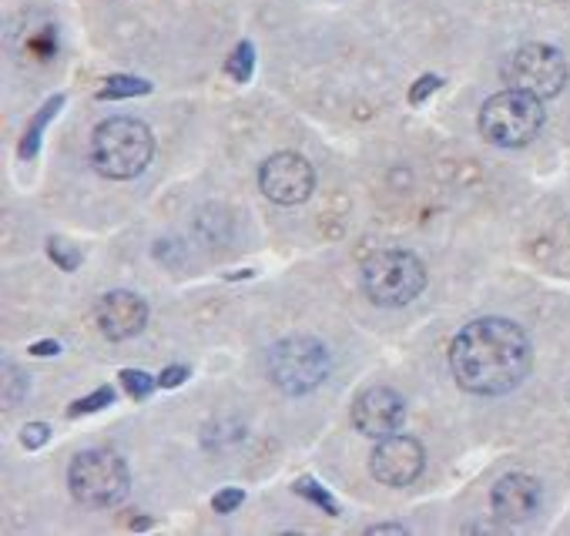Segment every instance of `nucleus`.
Segmentation results:
<instances>
[{"mask_svg": "<svg viewBox=\"0 0 570 536\" xmlns=\"http://www.w3.org/2000/svg\"><path fill=\"white\" fill-rule=\"evenodd\" d=\"M534 366L527 332L501 315L473 319L450 342V373L473 396H507Z\"/></svg>", "mask_w": 570, "mask_h": 536, "instance_id": "1", "label": "nucleus"}, {"mask_svg": "<svg viewBox=\"0 0 570 536\" xmlns=\"http://www.w3.org/2000/svg\"><path fill=\"white\" fill-rule=\"evenodd\" d=\"M154 154L151 128L138 118H108L92 131V168L111 182L138 178Z\"/></svg>", "mask_w": 570, "mask_h": 536, "instance_id": "2", "label": "nucleus"}, {"mask_svg": "<svg viewBox=\"0 0 570 536\" xmlns=\"http://www.w3.org/2000/svg\"><path fill=\"white\" fill-rule=\"evenodd\" d=\"M427 289V265L406 248H383L363 265V292L383 309H402Z\"/></svg>", "mask_w": 570, "mask_h": 536, "instance_id": "3", "label": "nucleus"}, {"mask_svg": "<svg viewBox=\"0 0 570 536\" xmlns=\"http://www.w3.org/2000/svg\"><path fill=\"white\" fill-rule=\"evenodd\" d=\"M544 128V105L540 98L507 87V92L486 98L480 108V135L497 148H524Z\"/></svg>", "mask_w": 570, "mask_h": 536, "instance_id": "4", "label": "nucleus"}, {"mask_svg": "<svg viewBox=\"0 0 570 536\" xmlns=\"http://www.w3.org/2000/svg\"><path fill=\"white\" fill-rule=\"evenodd\" d=\"M333 369L330 349L312 335H289L269 352V376L286 396H305L319 389Z\"/></svg>", "mask_w": 570, "mask_h": 536, "instance_id": "5", "label": "nucleus"}, {"mask_svg": "<svg viewBox=\"0 0 570 536\" xmlns=\"http://www.w3.org/2000/svg\"><path fill=\"white\" fill-rule=\"evenodd\" d=\"M67 486L85 506H118L131 490V473L118 453L85 450L67 467Z\"/></svg>", "mask_w": 570, "mask_h": 536, "instance_id": "6", "label": "nucleus"}, {"mask_svg": "<svg viewBox=\"0 0 570 536\" xmlns=\"http://www.w3.org/2000/svg\"><path fill=\"white\" fill-rule=\"evenodd\" d=\"M504 81L540 101L557 98L567 84V61L550 44H524L504 64Z\"/></svg>", "mask_w": 570, "mask_h": 536, "instance_id": "7", "label": "nucleus"}, {"mask_svg": "<svg viewBox=\"0 0 570 536\" xmlns=\"http://www.w3.org/2000/svg\"><path fill=\"white\" fill-rule=\"evenodd\" d=\"M259 189L276 205H302L315 192V171L312 164L295 151H279L259 168Z\"/></svg>", "mask_w": 570, "mask_h": 536, "instance_id": "8", "label": "nucleus"}, {"mask_svg": "<svg viewBox=\"0 0 570 536\" xmlns=\"http://www.w3.org/2000/svg\"><path fill=\"white\" fill-rule=\"evenodd\" d=\"M423 467H427L423 442L406 436V432H392L386 439H376V450L369 457V473L383 486H410L420 480Z\"/></svg>", "mask_w": 570, "mask_h": 536, "instance_id": "9", "label": "nucleus"}, {"mask_svg": "<svg viewBox=\"0 0 570 536\" xmlns=\"http://www.w3.org/2000/svg\"><path fill=\"white\" fill-rule=\"evenodd\" d=\"M406 419V399L392 386H369L353 403V426L369 439H386L399 432Z\"/></svg>", "mask_w": 570, "mask_h": 536, "instance_id": "10", "label": "nucleus"}, {"mask_svg": "<svg viewBox=\"0 0 570 536\" xmlns=\"http://www.w3.org/2000/svg\"><path fill=\"white\" fill-rule=\"evenodd\" d=\"M95 322L101 329L105 339L111 342H121V339H131L144 329L148 322V302L138 296V292H128V289H115L108 296L98 299L95 305Z\"/></svg>", "mask_w": 570, "mask_h": 536, "instance_id": "11", "label": "nucleus"}, {"mask_svg": "<svg viewBox=\"0 0 570 536\" xmlns=\"http://www.w3.org/2000/svg\"><path fill=\"white\" fill-rule=\"evenodd\" d=\"M491 506L501 523H527L540 510V483L527 473H507L494 483Z\"/></svg>", "mask_w": 570, "mask_h": 536, "instance_id": "12", "label": "nucleus"}, {"mask_svg": "<svg viewBox=\"0 0 570 536\" xmlns=\"http://www.w3.org/2000/svg\"><path fill=\"white\" fill-rule=\"evenodd\" d=\"M151 92V84L148 81H141V77H125V74H118V77H111L105 87H101V101H115V98H135V95H148Z\"/></svg>", "mask_w": 570, "mask_h": 536, "instance_id": "13", "label": "nucleus"}, {"mask_svg": "<svg viewBox=\"0 0 570 536\" xmlns=\"http://www.w3.org/2000/svg\"><path fill=\"white\" fill-rule=\"evenodd\" d=\"M225 71H228V77H232V81L246 84V81L252 77V71H256V47H252L249 41H246V44H238V47L232 51V57H228Z\"/></svg>", "mask_w": 570, "mask_h": 536, "instance_id": "14", "label": "nucleus"}, {"mask_svg": "<svg viewBox=\"0 0 570 536\" xmlns=\"http://www.w3.org/2000/svg\"><path fill=\"white\" fill-rule=\"evenodd\" d=\"M295 493H299V496H305V500H312L315 506H322V510L330 513V516H340V503H336L330 493H325V486H319L312 476L295 480Z\"/></svg>", "mask_w": 570, "mask_h": 536, "instance_id": "15", "label": "nucleus"}, {"mask_svg": "<svg viewBox=\"0 0 570 536\" xmlns=\"http://www.w3.org/2000/svg\"><path fill=\"white\" fill-rule=\"evenodd\" d=\"M121 383H125V389H128L131 399H144V396L158 386V379H151V376L141 373V369H125V373H121Z\"/></svg>", "mask_w": 570, "mask_h": 536, "instance_id": "16", "label": "nucleus"}, {"mask_svg": "<svg viewBox=\"0 0 570 536\" xmlns=\"http://www.w3.org/2000/svg\"><path fill=\"white\" fill-rule=\"evenodd\" d=\"M111 403H115V389H111V386H101L95 396H88V399H77V403L71 406V416L98 412V409H105V406H111Z\"/></svg>", "mask_w": 570, "mask_h": 536, "instance_id": "17", "label": "nucleus"}, {"mask_svg": "<svg viewBox=\"0 0 570 536\" xmlns=\"http://www.w3.org/2000/svg\"><path fill=\"white\" fill-rule=\"evenodd\" d=\"M47 251H51V258L64 268V272H74V268L80 265V251H74L67 242H57V238H51L47 242Z\"/></svg>", "mask_w": 570, "mask_h": 536, "instance_id": "18", "label": "nucleus"}, {"mask_svg": "<svg viewBox=\"0 0 570 536\" xmlns=\"http://www.w3.org/2000/svg\"><path fill=\"white\" fill-rule=\"evenodd\" d=\"M54 108H61V98H54V101H47V108H44V111L37 115V121H34V125L28 128V141H24V148H21V154H24V158L37 151V135L44 131V125H47V118L54 115Z\"/></svg>", "mask_w": 570, "mask_h": 536, "instance_id": "19", "label": "nucleus"}, {"mask_svg": "<svg viewBox=\"0 0 570 536\" xmlns=\"http://www.w3.org/2000/svg\"><path fill=\"white\" fill-rule=\"evenodd\" d=\"M241 503H246V490H235V486H228V490H222L215 500H212V506H215V513H235Z\"/></svg>", "mask_w": 570, "mask_h": 536, "instance_id": "20", "label": "nucleus"}, {"mask_svg": "<svg viewBox=\"0 0 570 536\" xmlns=\"http://www.w3.org/2000/svg\"><path fill=\"white\" fill-rule=\"evenodd\" d=\"M47 426L44 422H31V426H24V432H21V442H24V450H37V446H44L47 442Z\"/></svg>", "mask_w": 570, "mask_h": 536, "instance_id": "21", "label": "nucleus"}, {"mask_svg": "<svg viewBox=\"0 0 570 536\" xmlns=\"http://www.w3.org/2000/svg\"><path fill=\"white\" fill-rule=\"evenodd\" d=\"M4 376H8V403L14 406V403L21 399V393H24V383H21L24 376H21V369H18L14 363L4 366Z\"/></svg>", "mask_w": 570, "mask_h": 536, "instance_id": "22", "label": "nucleus"}, {"mask_svg": "<svg viewBox=\"0 0 570 536\" xmlns=\"http://www.w3.org/2000/svg\"><path fill=\"white\" fill-rule=\"evenodd\" d=\"M189 376H192L189 366H172V369H165V373L158 376V386H161V389H179Z\"/></svg>", "mask_w": 570, "mask_h": 536, "instance_id": "23", "label": "nucleus"}, {"mask_svg": "<svg viewBox=\"0 0 570 536\" xmlns=\"http://www.w3.org/2000/svg\"><path fill=\"white\" fill-rule=\"evenodd\" d=\"M440 84H443V81H440V77H433V74L420 77V81H417V87H413V95H410V101H413V105H423V101H427V95H430V92H437Z\"/></svg>", "mask_w": 570, "mask_h": 536, "instance_id": "24", "label": "nucleus"}, {"mask_svg": "<svg viewBox=\"0 0 570 536\" xmlns=\"http://www.w3.org/2000/svg\"><path fill=\"white\" fill-rule=\"evenodd\" d=\"M402 536L406 533V526H399V523H379V526H369V536Z\"/></svg>", "mask_w": 570, "mask_h": 536, "instance_id": "25", "label": "nucleus"}, {"mask_svg": "<svg viewBox=\"0 0 570 536\" xmlns=\"http://www.w3.org/2000/svg\"><path fill=\"white\" fill-rule=\"evenodd\" d=\"M57 352H61L57 342H37V345H31V355H41V360H44V355H57Z\"/></svg>", "mask_w": 570, "mask_h": 536, "instance_id": "26", "label": "nucleus"}]
</instances>
